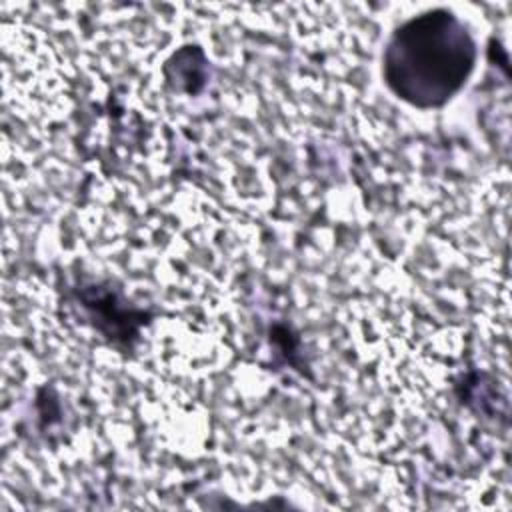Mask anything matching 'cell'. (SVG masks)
<instances>
[{"label":"cell","instance_id":"1","mask_svg":"<svg viewBox=\"0 0 512 512\" xmlns=\"http://www.w3.org/2000/svg\"><path fill=\"white\" fill-rule=\"evenodd\" d=\"M400 32V30H398ZM474 64V44L452 18H422L406 24L386 56L388 84L416 106L446 102Z\"/></svg>","mask_w":512,"mask_h":512}]
</instances>
